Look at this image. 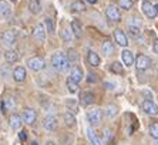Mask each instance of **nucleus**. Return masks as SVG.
<instances>
[{"label":"nucleus","instance_id":"0eeeda50","mask_svg":"<svg viewBox=\"0 0 158 145\" xmlns=\"http://www.w3.org/2000/svg\"><path fill=\"white\" fill-rule=\"evenodd\" d=\"M16 108V100L13 97H10V95H7V97L3 98V101H2V113L6 114L9 113V111H15Z\"/></svg>","mask_w":158,"mask_h":145},{"label":"nucleus","instance_id":"a19ab883","mask_svg":"<svg viewBox=\"0 0 158 145\" xmlns=\"http://www.w3.org/2000/svg\"><path fill=\"white\" fill-rule=\"evenodd\" d=\"M114 83H106V88L107 90H114Z\"/></svg>","mask_w":158,"mask_h":145},{"label":"nucleus","instance_id":"2f4dec72","mask_svg":"<svg viewBox=\"0 0 158 145\" xmlns=\"http://www.w3.org/2000/svg\"><path fill=\"white\" fill-rule=\"evenodd\" d=\"M117 3H118V6L125 11H128L132 9V0H117Z\"/></svg>","mask_w":158,"mask_h":145},{"label":"nucleus","instance_id":"c756f323","mask_svg":"<svg viewBox=\"0 0 158 145\" xmlns=\"http://www.w3.org/2000/svg\"><path fill=\"white\" fill-rule=\"evenodd\" d=\"M66 85H67V88H69V91H70V93H77V91L80 90V85H78V83L73 81L70 77H69V78L66 80Z\"/></svg>","mask_w":158,"mask_h":145},{"label":"nucleus","instance_id":"423d86ee","mask_svg":"<svg viewBox=\"0 0 158 145\" xmlns=\"http://www.w3.org/2000/svg\"><path fill=\"white\" fill-rule=\"evenodd\" d=\"M36 118H37V114H36V111H34L33 108H24L23 110L22 120H23V122L24 124L31 125V124L36 122Z\"/></svg>","mask_w":158,"mask_h":145},{"label":"nucleus","instance_id":"8fccbe9b","mask_svg":"<svg viewBox=\"0 0 158 145\" xmlns=\"http://www.w3.org/2000/svg\"><path fill=\"white\" fill-rule=\"evenodd\" d=\"M144 2H147V0H144Z\"/></svg>","mask_w":158,"mask_h":145},{"label":"nucleus","instance_id":"473e14b6","mask_svg":"<svg viewBox=\"0 0 158 145\" xmlns=\"http://www.w3.org/2000/svg\"><path fill=\"white\" fill-rule=\"evenodd\" d=\"M46 30H47V33H54V29H56V24H54V20H53L52 17H47L46 19Z\"/></svg>","mask_w":158,"mask_h":145},{"label":"nucleus","instance_id":"58836bf2","mask_svg":"<svg viewBox=\"0 0 158 145\" xmlns=\"http://www.w3.org/2000/svg\"><path fill=\"white\" fill-rule=\"evenodd\" d=\"M111 138H113V135H111V131L110 130H104V141H106V144H108V142H110Z\"/></svg>","mask_w":158,"mask_h":145},{"label":"nucleus","instance_id":"49530a36","mask_svg":"<svg viewBox=\"0 0 158 145\" xmlns=\"http://www.w3.org/2000/svg\"><path fill=\"white\" fill-rule=\"evenodd\" d=\"M155 10H157V13H158V4H157V6H155Z\"/></svg>","mask_w":158,"mask_h":145},{"label":"nucleus","instance_id":"09e8293b","mask_svg":"<svg viewBox=\"0 0 158 145\" xmlns=\"http://www.w3.org/2000/svg\"><path fill=\"white\" fill-rule=\"evenodd\" d=\"M31 145H37V144H36V142H33V144H31Z\"/></svg>","mask_w":158,"mask_h":145},{"label":"nucleus","instance_id":"e433bc0d","mask_svg":"<svg viewBox=\"0 0 158 145\" xmlns=\"http://www.w3.org/2000/svg\"><path fill=\"white\" fill-rule=\"evenodd\" d=\"M66 105L70 108V111H76L77 113V102H76V100H67L66 101Z\"/></svg>","mask_w":158,"mask_h":145},{"label":"nucleus","instance_id":"20e7f679","mask_svg":"<svg viewBox=\"0 0 158 145\" xmlns=\"http://www.w3.org/2000/svg\"><path fill=\"white\" fill-rule=\"evenodd\" d=\"M134 63H135L137 70H140V71H144V70H147L151 67V60L145 54H138L135 57V61Z\"/></svg>","mask_w":158,"mask_h":145},{"label":"nucleus","instance_id":"5701e85b","mask_svg":"<svg viewBox=\"0 0 158 145\" xmlns=\"http://www.w3.org/2000/svg\"><path fill=\"white\" fill-rule=\"evenodd\" d=\"M87 61H88V64L91 65V67H98L100 63H101V60H100L98 54H97L96 51H88Z\"/></svg>","mask_w":158,"mask_h":145},{"label":"nucleus","instance_id":"9d476101","mask_svg":"<svg viewBox=\"0 0 158 145\" xmlns=\"http://www.w3.org/2000/svg\"><path fill=\"white\" fill-rule=\"evenodd\" d=\"M16 40H17V36H16V33L13 30H6L2 34V41L6 46H13L16 43Z\"/></svg>","mask_w":158,"mask_h":145},{"label":"nucleus","instance_id":"de8ad7c7","mask_svg":"<svg viewBox=\"0 0 158 145\" xmlns=\"http://www.w3.org/2000/svg\"><path fill=\"white\" fill-rule=\"evenodd\" d=\"M107 145H114V144H113V142H108V144H107Z\"/></svg>","mask_w":158,"mask_h":145},{"label":"nucleus","instance_id":"dca6fc26","mask_svg":"<svg viewBox=\"0 0 158 145\" xmlns=\"http://www.w3.org/2000/svg\"><path fill=\"white\" fill-rule=\"evenodd\" d=\"M9 124H10V127L15 131H19L20 127H22V124H23L22 115H19V114H16V113L11 114V115L9 117Z\"/></svg>","mask_w":158,"mask_h":145},{"label":"nucleus","instance_id":"c85d7f7f","mask_svg":"<svg viewBox=\"0 0 158 145\" xmlns=\"http://www.w3.org/2000/svg\"><path fill=\"white\" fill-rule=\"evenodd\" d=\"M101 51H103L104 56H111L114 53V44L111 43V41H106L101 46Z\"/></svg>","mask_w":158,"mask_h":145},{"label":"nucleus","instance_id":"9b49d317","mask_svg":"<svg viewBox=\"0 0 158 145\" xmlns=\"http://www.w3.org/2000/svg\"><path fill=\"white\" fill-rule=\"evenodd\" d=\"M94 101H96V97L90 91H83L80 94V104L83 107H88V105L94 104Z\"/></svg>","mask_w":158,"mask_h":145},{"label":"nucleus","instance_id":"f704fd0d","mask_svg":"<svg viewBox=\"0 0 158 145\" xmlns=\"http://www.w3.org/2000/svg\"><path fill=\"white\" fill-rule=\"evenodd\" d=\"M148 131H150V135L154 139H158V122H152L150 125V128H148Z\"/></svg>","mask_w":158,"mask_h":145},{"label":"nucleus","instance_id":"412c9836","mask_svg":"<svg viewBox=\"0 0 158 145\" xmlns=\"http://www.w3.org/2000/svg\"><path fill=\"white\" fill-rule=\"evenodd\" d=\"M4 58H6V61H7L9 64H13V63L19 61L20 54H19V51H16V50H6V53H4Z\"/></svg>","mask_w":158,"mask_h":145},{"label":"nucleus","instance_id":"7ed1b4c3","mask_svg":"<svg viewBox=\"0 0 158 145\" xmlns=\"http://www.w3.org/2000/svg\"><path fill=\"white\" fill-rule=\"evenodd\" d=\"M101 118H103V111L98 108H93L87 113V121L90 122V125L100 124L101 122Z\"/></svg>","mask_w":158,"mask_h":145},{"label":"nucleus","instance_id":"7c9ffc66","mask_svg":"<svg viewBox=\"0 0 158 145\" xmlns=\"http://www.w3.org/2000/svg\"><path fill=\"white\" fill-rule=\"evenodd\" d=\"M71 10H73V11H77V13H81V11H84V10H85L84 2H80V0L74 2V3L71 4Z\"/></svg>","mask_w":158,"mask_h":145},{"label":"nucleus","instance_id":"c03bdc74","mask_svg":"<svg viewBox=\"0 0 158 145\" xmlns=\"http://www.w3.org/2000/svg\"><path fill=\"white\" fill-rule=\"evenodd\" d=\"M46 145H56V144H54V142H53V141H48Z\"/></svg>","mask_w":158,"mask_h":145},{"label":"nucleus","instance_id":"a18cd8bd","mask_svg":"<svg viewBox=\"0 0 158 145\" xmlns=\"http://www.w3.org/2000/svg\"><path fill=\"white\" fill-rule=\"evenodd\" d=\"M152 145H158V139H154V142H152Z\"/></svg>","mask_w":158,"mask_h":145},{"label":"nucleus","instance_id":"a878e982","mask_svg":"<svg viewBox=\"0 0 158 145\" xmlns=\"http://www.w3.org/2000/svg\"><path fill=\"white\" fill-rule=\"evenodd\" d=\"M61 39L66 43H71L73 41V39H74V34H73V31H71V27H63V31H61Z\"/></svg>","mask_w":158,"mask_h":145},{"label":"nucleus","instance_id":"6ab92c4d","mask_svg":"<svg viewBox=\"0 0 158 145\" xmlns=\"http://www.w3.org/2000/svg\"><path fill=\"white\" fill-rule=\"evenodd\" d=\"M11 16V7L10 4L4 0H0V17L9 19Z\"/></svg>","mask_w":158,"mask_h":145},{"label":"nucleus","instance_id":"ddd939ff","mask_svg":"<svg viewBox=\"0 0 158 145\" xmlns=\"http://www.w3.org/2000/svg\"><path fill=\"white\" fill-rule=\"evenodd\" d=\"M27 77V72H26V68L22 67V65H17L15 70H13V80L16 83H23V81L26 80Z\"/></svg>","mask_w":158,"mask_h":145},{"label":"nucleus","instance_id":"ea45409f","mask_svg":"<svg viewBox=\"0 0 158 145\" xmlns=\"http://www.w3.org/2000/svg\"><path fill=\"white\" fill-rule=\"evenodd\" d=\"M152 50H154L155 54H158V39L154 41V44H152Z\"/></svg>","mask_w":158,"mask_h":145},{"label":"nucleus","instance_id":"f3484780","mask_svg":"<svg viewBox=\"0 0 158 145\" xmlns=\"http://www.w3.org/2000/svg\"><path fill=\"white\" fill-rule=\"evenodd\" d=\"M121 60L124 63L125 67H131L135 61V58H134V54H132V51L130 50H123L121 51Z\"/></svg>","mask_w":158,"mask_h":145},{"label":"nucleus","instance_id":"bb28decb","mask_svg":"<svg viewBox=\"0 0 158 145\" xmlns=\"http://www.w3.org/2000/svg\"><path fill=\"white\" fill-rule=\"evenodd\" d=\"M63 118H64V122H66L67 127H74V125H76V115H74L71 111H67V113H64Z\"/></svg>","mask_w":158,"mask_h":145},{"label":"nucleus","instance_id":"4c0bfd02","mask_svg":"<svg viewBox=\"0 0 158 145\" xmlns=\"http://www.w3.org/2000/svg\"><path fill=\"white\" fill-rule=\"evenodd\" d=\"M128 26H134V27H141V22H140V19H130Z\"/></svg>","mask_w":158,"mask_h":145},{"label":"nucleus","instance_id":"a211bd4d","mask_svg":"<svg viewBox=\"0 0 158 145\" xmlns=\"http://www.w3.org/2000/svg\"><path fill=\"white\" fill-rule=\"evenodd\" d=\"M70 70H71L70 78H71L73 81H76V83L80 84L81 80H83V77H84V74H83V70H81L80 67H77V65H73Z\"/></svg>","mask_w":158,"mask_h":145},{"label":"nucleus","instance_id":"cd10ccee","mask_svg":"<svg viewBox=\"0 0 158 145\" xmlns=\"http://www.w3.org/2000/svg\"><path fill=\"white\" fill-rule=\"evenodd\" d=\"M106 117L107 118H114L115 115L118 114V107L115 104H110V105H107L106 107Z\"/></svg>","mask_w":158,"mask_h":145},{"label":"nucleus","instance_id":"b1692460","mask_svg":"<svg viewBox=\"0 0 158 145\" xmlns=\"http://www.w3.org/2000/svg\"><path fill=\"white\" fill-rule=\"evenodd\" d=\"M70 27H71V31H73V34L76 37H78V39L83 37V27H81V23L78 22V20H73Z\"/></svg>","mask_w":158,"mask_h":145},{"label":"nucleus","instance_id":"393cba45","mask_svg":"<svg viewBox=\"0 0 158 145\" xmlns=\"http://www.w3.org/2000/svg\"><path fill=\"white\" fill-rule=\"evenodd\" d=\"M66 57H67V60H69V63H70L71 67L77 64V61H78V53L74 50V48H70V50L67 51Z\"/></svg>","mask_w":158,"mask_h":145},{"label":"nucleus","instance_id":"aec40b11","mask_svg":"<svg viewBox=\"0 0 158 145\" xmlns=\"http://www.w3.org/2000/svg\"><path fill=\"white\" fill-rule=\"evenodd\" d=\"M87 137L90 139V144L91 145H103V141H101V138L94 132L93 128H87Z\"/></svg>","mask_w":158,"mask_h":145},{"label":"nucleus","instance_id":"f03ea898","mask_svg":"<svg viewBox=\"0 0 158 145\" xmlns=\"http://www.w3.org/2000/svg\"><path fill=\"white\" fill-rule=\"evenodd\" d=\"M33 37L34 40L37 41V43H46V39H47V30H46V27H44V24H37L36 27H34V31H33Z\"/></svg>","mask_w":158,"mask_h":145},{"label":"nucleus","instance_id":"4468645a","mask_svg":"<svg viewBox=\"0 0 158 145\" xmlns=\"http://www.w3.org/2000/svg\"><path fill=\"white\" fill-rule=\"evenodd\" d=\"M143 110H144V113L148 114V115H157L158 114V107L151 100H145L143 102Z\"/></svg>","mask_w":158,"mask_h":145},{"label":"nucleus","instance_id":"37998d69","mask_svg":"<svg viewBox=\"0 0 158 145\" xmlns=\"http://www.w3.org/2000/svg\"><path fill=\"white\" fill-rule=\"evenodd\" d=\"M85 2H87V3H90V4H96L98 0H85Z\"/></svg>","mask_w":158,"mask_h":145},{"label":"nucleus","instance_id":"2eb2a0df","mask_svg":"<svg viewBox=\"0 0 158 145\" xmlns=\"http://www.w3.org/2000/svg\"><path fill=\"white\" fill-rule=\"evenodd\" d=\"M57 125H59V121L54 115H47L43 120V127L47 131H54L57 128Z\"/></svg>","mask_w":158,"mask_h":145},{"label":"nucleus","instance_id":"1a4fd4ad","mask_svg":"<svg viewBox=\"0 0 158 145\" xmlns=\"http://www.w3.org/2000/svg\"><path fill=\"white\" fill-rule=\"evenodd\" d=\"M114 40L118 46L121 47H127L128 46V39H127V34L123 31L121 29H115L114 30Z\"/></svg>","mask_w":158,"mask_h":145},{"label":"nucleus","instance_id":"f8f14e48","mask_svg":"<svg viewBox=\"0 0 158 145\" xmlns=\"http://www.w3.org/2000/svg\"><path fill=\"white\" fill-rule=\"evenodd\" d=\"M141 9H143V13L147 16L148 19H154L155 16L158 14L157 10H155V6L152 3H150L148 0H147V2H144L143 6H141Z\"/></svg>","mask_w":158,"mask_h":145},{"label":"nucleus","instance_id":"f257e3e1","mask_svg":"<svg viewBox=\"0 0 158 145\" xmlns=\"http://www.w3.org/2000/svg\"><path fill=\"white\" fill-rule=\"evenodd\" d=\"M106 16L107 19L110 20V22H121V13H120V10H118L117 6H114V4H110V6H107L106 9Z\"/></svg>","mask_w":158,"mask_h":145},{"label":"nucleus","instance_id":"6e6552de","mask_svg":"<svg viewBox=\"0 0 158 145\" xmlns=\"http://www.w3.org/2000/svg\"><path fill=\"white\" fill-rule=\"evenodd\" d=\"M64 60H66V56H64V53H60V51L54 53V54L52 56V65H53V68L61 71V67H63V63H64Z\"/></svg>","mask_w":158,"mask_h":145},{"label":"nucleus","instance_id":"c9c22d12","mask_svg":"<svg viewBox=\"0 0 158 145\" xmlns=\"http://www.w3.org/2000/svg\"><path fill=\"white\" fill-rule=\"evenodd\" d=\"M128 31L132 37H138L141 34V27H134V26H128Z\"/></svg>","mask_w":158,"mask_h":145},{"label":"nucleus","instance_id":"39448f33","mask_svg":"<svg viewBox=\"0 0 158 145\" xmlns=\"http://www.w3.org/2000/svg\"><path fill=\"white\" fill-rule=\"evenodd\" d=\"M27 65H29V68L31 71H41L46 67V63L40 57H31L27 60Z\"/></svg>","mask_w":158,"mask_h":145},{"label":"nucleus","instance_id":"79ce46f5","mask_svg":"<svg viewBox=\"0 0 158 145\" xmlns=\"http://www.w3.org/2000/svg\"><path fill=\"white\" fill-rule=\"evenodd\" d=\"M19 135H20V139H22L23 142L26 141V131H20V134Z\"/></svg>","mask_w":158,"mask_h":145},{"label":"nucleus","instance_id":"72a5a7b5","mask_svg":"<svg viewBox=\"0 0 158 145\" xmlns=\"http://www.w3.org/2000/svg\"><path fill=\"white\" fill-rule=\"evenodd\" d=\"M110 70H111L113 72H115V74H123V72H124L121 63H118V61H114V63H113V64L110 65Z\"/></svg>","mask_w":158,"mask_h":145},{"label":"nucleus","instance_id":"4be33fe9","mask_svg":"<svg viewBox=\"0 0 158 145\" xmlns=\"http://www.w3.org/2000/svg\"><path fill=\"white\" fill-rule=\"evenodd\" d=\"M29 11L31 14H39L41 11V2L40 0H29Z\"/></svg>","mask_w":158,"mask_h":145}]
</instances>
